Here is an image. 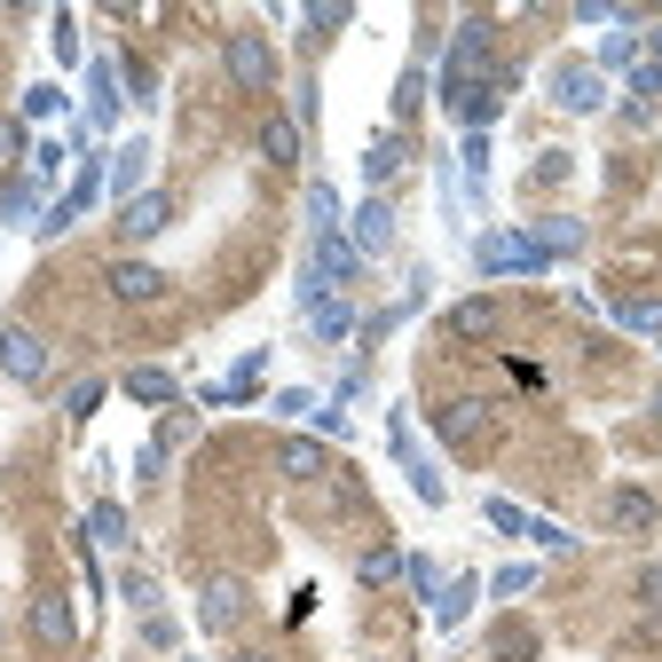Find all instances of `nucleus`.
Listing matches in <instances>:
<instances>
[{
	"mask_svg": "<svg viewBox=\"0 0 662 662\" xmlns=\"http://www.w3.org/2000/svg\"><path fill=\"white\" fill-rule=\"evenodd\" d=\"M221 63H229V79H237L244 96H269V88H277V56H269V40H261V32H229Z\"/></svg>",
	"mask_w": 662,
	"mask_h": 662,
	"instance_id": "1",
	"label": "nucleus"
},
{
	"mask_svg": "<svg viewBox=\"0 0 662 662\" xmlns=\"http://www.w3.org/2000/svg\"><path fill=\"white\" fill-rule=\"evenodd\" d=\"M0 371L24 379V387H40V379H48V340H40L32 323H9V331H0Z\"/></svg>",
	"mask_w": 662,
	"mask_h": 662,
	"instance_id": "2",
	"label": "nucleus"
},
{
	"mask_svg": "<svg viewBox=\"0 0 662 662\" xmlns=\"http://www.w3.org/2000/svg\"><path fill=\"white\" fill-rule=\"evenodd\" d=\"M434 434H442L450 450H481V442H489V402H442V410H434Z\"/></svg>",
	"mask_w": 662,
	"mask_h": 662,
	"instance_id": "3",
	"label": "nucleus"
},
{
	"mask_svg": "<svg viewBox=\"0 0 662 662\" xmlns=\"http://www.w3.org/2000/svg\"><path fill=\"white\" fill-rule=\"evenodd\" d=\"M111 300H127V308H142V300H158L165 292V269H150V261H111Z\"/></svg>",
	"mask_w": 662,
	"mask_h": 662,
	"instance_id": "4",
	"label": "nucleus"
},
{
	"mask_svg": "<svg viewBox=\"0 0 662 662\" xmlns=\"http://www.w3.org/2000/svg\"><path fill=\"white\" fill-rule=\"evenodd\" d=\"M536 237H481V269L489 277H505V269H536Z\"/></svg>",
	"mask_w": 662,
	"mask_h": 662,
	"instance_id": "5",
	"label": "nucleus"
},
{
	"mask_svg": "<svg viewBox=\"0 0 662 662\" xmlns=\"http://www.w3.org/2000/svg\"><path fill=\"white\" fill-rule=\"evenodd\" d=\"M608 529L646 536V529H654V496H646V489H615V496H608Z\"/></svg>",
	"mask_w": 662,
	"mask_h": 662,
	"instance_id": "6",
	"label": "nucleus"
},
{
	"mask_svg": "<svg viewBox=\"0 0 662 662\" xmlns=\"http://www.w3.org/2000/svg\"><path fill=\"white\" fill-rule=\"evenodd\" d=\"M450 340H496V300H465V308H450Z\"/></svg>",
	"mask_w": 662,
	"mask_h": 662,
	"instance_id": "7",
	"label": "nucleus"
},
{
	"mask_svg": "<svg viewBox=\"0 0 662 662\" xmlns=\"http://www.w3.org/2000/svg\"><path fill=\"white\" fill-rule=\"evenodd\" d=\"M165 213H174V205L150 190V198H134V205L119 213V237H158V229H165Z\"/></svg>",
	"mask_w": 662,
	"mask_h": 662,
	"instance_id": "8",
	"label": "nucleus"
},
{
	"mask_svg": "<svg viewBox=\"0 0 662 662\" xmlns=\"http://www.w3.org/2000/svg\"><path fill=\"white\" fill-rule=\"evenodd\" d=\"M536 654V631L529 623H496L489 631V662H529Z\"/></svg>",
	"mask_w": 662,
	"mask_h": 662,
	"instance_id": "9",
	"label": "nucleus"
},
{
	"mask_svg": "<svg viewBox=\"0 0 662 662\" xmlns=\"http://www.w3.org/2000/svg\"><path fill=\"white\" fill-rule=\"evenodd\" d=\"M237 615H244V584H229V575H221V584H205V623L229 631Z\"/></svg>",
	"mask_w": 662,
	"mask_h": 662,
	"instance_id": "10",
	"label": "nucleus"
},
{
	"mask_svg": "<svg viewBox=\"0 0 662 662\" xmlns=\"http://www.w3.org/2000/svg\"><path fill=\"white\" fill-rule=\"evenodd\" d=\"M277 465H284V481H323V473H331L315 442H284V450H277Z\"/></svg>",
	"mask_w": 662,
	"mask_h": 662,
	"instance_id": "11",
	"label": "nucleus"
},
{
	"mask_svg": "<svg viewBox=\"0 0 662 662\" xmlns=\"http://www.w3.org/2000/svg\"><path fill=\"white\" fill-rule=\"evenodd\" d=\"M355 237H363V253H387V244H394V213L371 198V205L355 213Z\"/></svg>",
	"mask_w": 662,
	"mask_h": 662,
	"instance_id": "12",
	"label": "nucleus"
},
{
	"mask_svg": "<svg viewBox=\"0 0 662 662\" xmlns=\"http://www.w3.org/2000/svg\"><path fill=\"white\" fill-rule=\"evenodd\" d=\"M261 158H269V165H292V158H300V127H292V119H269V127H261Z\"/></svg>",
	"mask_w": 662,
	"mask_h": 662,
	"instance_id": "13",
	"label": "nucleus"
},
{
	"mask_svg": "<svg viewBox=\"0 0 662 662\" xmlns=\"http://www.w3.org/2000/svg\"><path fill=\"white\" fill-rule=\"evenodd\" d=\"M32 631H40L48 646H63V639H71V615H63V600H56V592H48V600L32 608Z\"/></svg>",
	"mask_w": 662,
	"mask_h": 662,
	"instance_id": "14",
	"label": "nucleus"
},
{
	"mask_svg": "<svg viewBox=\"0 0 662 662\" xmlns=\"http://www.w3.org/2000/svg\"><path fill=\"white\" fill-rule=\"evenodd\" d=\"M560 103H568V111H592V103H600V79H592V71H560Z\"/></svg>",
	"mask_w": 662,
	"mask_h": 662,
	"instance_id": "15",
	"label": "nucleus"
},
{
	"mask_svg": "<svg viewBox=\"0 0 662 662\" xmlns=\"http://www.w3.org/2000/svg\"><path fill=\"white\" fill-rule=\"evenodd\" d=\"M394 165H402V142H394V134H379V142H371V158H363V174H371V182H387Z\"/></svg>",
	"mask_w": 662,
	"mask_h": 662,
	"instance_id": "16",
	"label": "nucleus"
},
{
	"mask_svg": "<svg viewBox=\"0 0 662 662\" xmlns=\"http://www.w3.org/2000/svg\"><path fill=\"white\" fill-rule=\"evenodd\" d=\"M127 387H134L142 402H174V379H165V371H134Z\"/></svg>",
	"mask_w": 662,
	"mask_h": 662,
	"instance_id": "17",
	"label": "nucleus"
},
{
	"mask_svg": "<svg viewBox=\"0 0 662 662\" xmlns=\"http://www.w3.org/2000/svg\"><path fill=\"white\" fill-rule=\"evenodd\" d=\"M17 158H24V134H17V119H0V174H9Z\"/></svg>",
	"mask_w": 662,
	"mask_h": 662,
	"instance_id": "18",
	"label": "nucleus"
},
{
	"mask_svg": "<svg viewBox=\"0 0 662 662\" xmlns=\"http://www.w3.org/2000/svg\"><path fill=\"white\" fill-rule=\"evenodd\" d=\"M96 536H103V544H119V536H127V513H119V505H103V513H96Z\"/></svg>",
	"mask_w": 662,
	"mask_h": 662,
	"instance_id": "19",
	"label": "nucleus"
},
{
	"mask_svg": "<svg viewBox=\"0 0 662 662\" xmlns=\"http://www.w3.org/2000/svg\"><path fill=\"white\" fill-rule=\"evenodd\" d=\"M394 575V552H363V584H387Z\"/></svg>",
	"mask_w": 662,
	"mask_h": 662,
	"instance_id": "20",
	"label": "nucleus"
},
{
	"mask_svg": "<svg viewBox=\"0 0 662 662\" xmlns=\"http://www.w3.org/2000/svg\"><path fill=\"white\" fill-rule=\"evenodd\" d=\"M639 600H646V608H662V560L646 568V584H639Z\"/></svg>",
	"mask_w": 662,
	"mask_h": 662,
	"instance_id": "21",
	"label": "nucleus"
},
{
	"mask_svg": "<svg viewBox=\"0 0 662 662\" xmlns=\"http://www.w3.org/2000/svg\"><path fill=\"white\" fill-rule=\"evenodd\" d=\"M237 662H277V654H237Z\"/></svg>",
	"mask_w": 662,
	"mask_h": 662,
	"instance_id": "22",
	"label": "nucleus"
},
{
	"mask_svg": "<svg viewBox=\"0 0 662 662\" xmlns=\"http://www.w3.org/2000/svg\"><path fill=\"white\" fill-rule=\"evenodd\" d=\"M379 662H394V654H379Z\"/></svg>",
	"mask_w": 662,
	"mask_h": 662,
	"instance_id": "23",
	"label": "nucleus"
}]
</instances>
